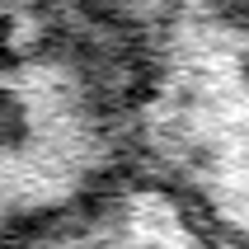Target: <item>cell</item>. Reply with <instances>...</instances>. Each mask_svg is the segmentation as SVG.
<instances>
[{
  "label": "cell",
  "instance_id": "cell-1",
  "mask_svg": "<svg viewBox=\"0 0 249 249\" xmlns=\"http://www.w3.org/2000/svg\"><path fill=\"white\" fill-rule=\"evenodd\" d=\"M141 169V71L61 0H0V249Z\"/></svg>",
  "mask_w": 249,
  "mask_h": 249
},
{
  "label": "cell",
  "instance_id": "cell-2",
  "mask_svg": "<svg viewBox=\"0 0 249 249\" xmlns=\"http://www.w3.org/2000/svg\"><path fill=\"white\" fill-rule=\"evenodd\" d=\"M5 249H231L216 226L151 169L127 174L94 202Z\"/></svg>",
  "mask_w": 249,
  "mask_h": 249
},
{
  "label": "cell",
  "instance_id": "cell-3",
  "mask_svg": "<svg viewBox=\"0 0 249 249\" xmlns=\"http://www.w3.org/2000/svg\"><path fill=\"white\" fill-rule=\"evenodd\" d=\"M61 5L113 52H123L141 75L165 52V42H174L197 19L221 14L216 0H61Z\"/></svg>",
  "mask_w": 249,
  "mask_h": 249
},
{
  "label": "cell",
  "instance_id": "cell-4",
  "mask_svg": "<svg viewBox=\"0 0 249 249\" xmlns=\"http://www.w3.org/2000/svg\"><path fill=\"white\" fill-rule=\"evenodd\" d=\"M216 10H221L226 19H240V24H249V0H216Z\"/></svg>",
  "mask_w": 249,
  "mask_h": 249
}]
</instances>
